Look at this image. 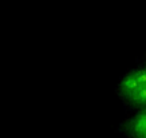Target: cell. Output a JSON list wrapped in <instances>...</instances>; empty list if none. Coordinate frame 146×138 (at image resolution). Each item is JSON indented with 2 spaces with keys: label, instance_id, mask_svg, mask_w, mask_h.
<instances>
[{
  "label": "cell",
  "instance_id": "obj_1",
  "mask_svg": "<svg viewBox=\"0 0 146 138\" xmlns=\"http://www.w3.org/2000/svg\"><path fill=\"white\" fill-rule=\"evenodd\" d=\"M115 94L127 111L146 110V58L121 76Z\"/></svg>",
  "mask_w": 146,
  "mask_h": 138
},
{
  "label": "cell",
  "instance_id": "obj_2",
  "mask_svg": "<svg viewBox=\"0 0 146 138\" xmlns=\"http://www.w3.org/2000/svg\"><path fill=\"white\" fill-rule=\"evenodd\" d=\"M117 131L126 138H146V110L131 113L119 123Z\"/></svg>",
  "mask_w": 146,
  "mask_h": 138
},
{
  "label": "cell",
  "instance_id": "obj_3",
  "mask_svg": "<svg viewBox=\"0 0 146 138\" xmlns=\"http://www.w3.org/2000/svg\"><path fill=\"white\" fill-rule=\"evenodd\" d=\"M143 58H146V52H145V54H143Z\"/></svg>",
  "mask_w": 146,
  "mask_h": 138
}]
</instances>
